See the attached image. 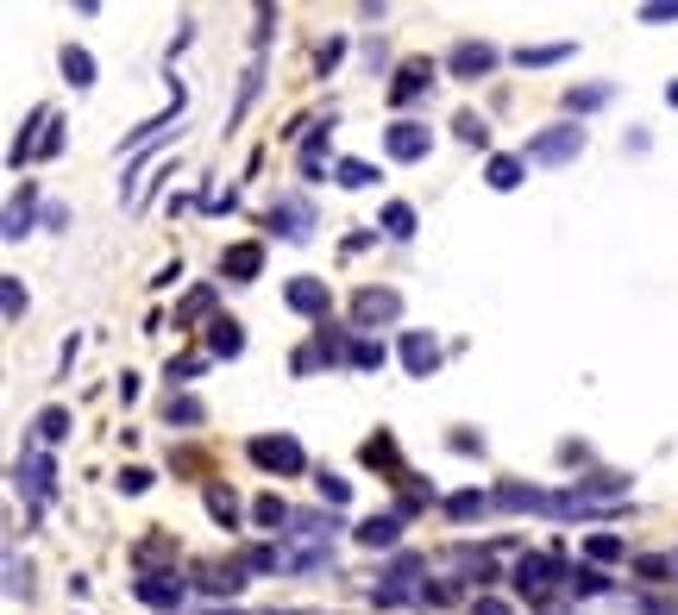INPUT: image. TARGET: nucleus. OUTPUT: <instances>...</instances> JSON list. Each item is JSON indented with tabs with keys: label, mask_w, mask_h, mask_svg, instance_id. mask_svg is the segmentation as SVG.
I'll use <instances>...</instances> for the list:
<instances>
[{
	"label": "nucleus",
	"mask_w": 678,
	"mask_h": 615,
	"mask_svg": "<svg viewBox=\"0 0 678 615\" xmlns=\"http://www.w3.org/2000/svg\"><path fill=\"white\" fill-rule=\"evenodd\" d=\"M246 459L258 465V471H271V478H301V471H308V446H301L296 434H251Z\"/></svg>",
	"instance_id": "f257e3e1"
},
{
	"label": "nucleus",
	"mask_w": 678,
	"mask_h": 615,
	"mask_svg": "<svg viewBox=\"0 0 678 615\" xmlns=\"http://www.w3.org/2000/svg\"><path fill=\"white\" fill-rule=\"evenodd\" d=\"M402 321V289L390 282H365L352 296V334H377V327H396Z\"/></svg>",
	"instance_id": "f03ea898"
},
{
	"label": "nucleus",
	"mask_w": 678,
	"mask_h": 615,
	"mask_svg": "<svg viewBox=\"0 0 678 615\" xmlns=\"http://www.w3.org/2000/svg\"><path fill=\"white\" fill-rule=\"evenodd\" d=\"M584 138H591V132L572 126V120H566V126H540L522 145V157H527V164H540V170H559V164H572V157L584 152Z\"/></svg>",
	"instance_id": "7ed1b4c3"
},
{
	"label": "nucleus",
	"mask_w": 678,
	"mask_h": 615,
	"mask_svg": "<svg viewBox=\"0 0 678 615\" xmlns=\"http://www.w3.org/2000/svg\"><path fill=\"white\" fill-rule=\"evenodd\" d=\"M352 352H358L352 327H321L314 346H301L289 364H296V377H314V371H326V364H352Z\"/></svg>",
	"instance_id": "20e7f679"
},
{
	"label": "nucleus",
	"mask_w": 678,
	"mask_h": 615,
	"mask_svg": "<svg viewBox=\"0 0 678 615\" xmlns=\"http://www.w3.org/2000/svg\"><path fill=\"white\" fill-rule=\"evenodd\" d=\"M559 571H566V559H559V553H522V559H515V578H509V584H515V596L540 603V596H547V590L559 584Z\"/></svg>",
	"instance_id": "39448f33"
},
{
	"label": "nucleus",
	"mask_w": 678,
	"mask_h": 615,
	"mask_svg": "<svg viewBox=\"0 0 678 615\" xmlns=\"http://www.w3.org/2000/svg\"><path fill=\"white\" fill-rule=\"evenodd\" d=\"M264 227H271L276 239H289V245H308V239H314V202H308V195H283V202L264 214Z\"/></svg>",
	"instance_id": "423d86ee"
},
{
	"label": "nucleus",
	"mask_w": 678,
	"mask_h": 615,
	"mask_svg": "<svg viewBox=\"0 0 678 615\" xmlns=\"http://www.w3.org/2000/svg\"><path fill=\"white\" fill-rule=\"evenodd\" d=\"M502 63V51L497 45H484V38H459L447 51V76H459V82H484L490 70Z\"/></svg>",
	"instance_id": "0eeeda50"
},
{
	"label": "nucleus",
	"mask_w": 678,
	"mask_h": 615,
	"mask_svg": "<svg viewBox=\"0 0 678 615\" xmlns=\"http://www.w3.org/2000/svg\"><path fill=\"white\" fill-rule=\"evenodd\" d=\"M383 152L396 157V164H421L433 152V126L427 120H390L383 126Z\"/></svg>",
	"instance_id": "6e6552de"
},
{
	"label": "nucleus",
	"mask_w": 678,
	"mask_h": 615,
	"mask_svg": "<svg viewBox=\"0 0 678 615\" xmlns=\"http://www.w3.org/2000/svg\"><path fill=\"white\" fill-rule=\"evenodd\" d=\"M132 596H139L145 610H182L189 578H182V571H139V578H132Z\"/></svg>",
	"instance_id": "1a4fd4ad"
},
{
	"label": "nucleus",
	"mask_w": 678,
	"mask_h": 615,
	"mask_svg": "<svg viewBox=\"0 0 678 615\" xmlns=\"http://www.w3.org/2000/svg\"><path fill=\"white\" fill-rule=\"evenodd\" d=\"M396 359H402V371H408V377H433V371H440V359H447V346L427 334V327H408V334L396 339Z\"/></svg>",
	"instance_id": "9d476101"
},
{
	"label": "nucleus",
	"mask_w": 678,
	"mask_h": 615,
	"mask_svg": "<svg viewBox=\"0 0 678 615\" xmlns=\"http://www.w3.org/2000/svg\"><path fill=\"white\" fill-rule=\"evenodd\" d=\"M283 308L301 314V321H321L326 308H333V289H326V277H289L283 282Z\"/></svg>",
	"instance_id": "9b49d317"
},
{
	"label": "nucleus",
	"mask_w": 678,
	"mask_h": 615,
	"mask_svg": "<svg viewBox=\"0 0 678 615\" xmlns=\"http://www.w3.org/2000/svg\"><path fill=\"white\" fill-rule=\"evenodd\" d=\"M13 484H20V496H32V509H45V496L57 490V471H50V453H25V459L13 465Z\"/></svg>",
	"instance_id": "f8f14e48"
},
{
	"label": "nucleus",
	"mask_w": 678,
	"mask_h": 615,
	"mask_svg": "<svg viewBox=\"0 0 678 615\" xmlns=\"http://www.w3.org/2000/svg\"><path fill=\"white\" fill-rule=\"evenodd\" d=\"M433 76H440V70H433V57H408V63L396 70V82H390V107H408L415 95H427Z\"/></svg>",
	"instance_id": "ddd939ff"
},
{
	"label": "nucleus",
	"mask_w": 678,
	"mask_h": 615,
	"mask_svg": "<svg viewBox=\"0 0 678 615\" xmlns=\"http://www.w3.org/2000/svg\"><path fill=\"white\" fill-rule=\"evenodd\" d=\"M352 540L365 546V553H390V546H402V515L383 509V515H365L358 528H352Z\"/></svg>",
	"instance_id": "4468645a"
},
{
	"label": "nucleus",
	"mask_w": 678,
	"mask_h": 615,
	"mask_svg": "<svg viewBox=\"0 0 678 615\" xmlns=\"http://www.w3.org/2000/svg\"><path fill=\"white\" fill-rule=\"evenodd\" d=\"M559 490H540V484H497L490 490V509H534V515H552Z\"/></svg>",
	"instance_id": "2eb2a0df"
},
{
	"label": "nucleus",
	"mask_w": 678,
	"mask_h": 615,
	"mask_svg": "<svg viewBox=\"0 0 678 615\" xmlns=\"http://www.w3.org/2000/svg\"><path fill=\"white\" fill-rule=\"evenodd\" d=\"M221 270H226V282H258V277H264V245H258V239H239V245H226Z\"/></svg>",
	"instance_id": "dca6fc26"
},
{
	"label": "nucleus",
	"mask_w": 678,
	"mask_h": 615,
	"mask_svg": "<svg viewBox=\"0 0 678 615\" xmlns=\"http://www.w3.org/2000/svg\"><path fill=\"white\" fill-rule=\"evenodd\" d=\"M201 503H207V515H214V528H226V534H233V528L251 515L246 503H239V490H233V484H207V490H201Z\"/></svg>",
	"instance_id": "f3484780"
},
{
	"label": "nucleus",
	"mask_w": 678,
	"mask_h": 615,
	"mask_svg": "<svg viewBox=\"0 0 678 615\" xmlns=\"http://www.w3.org/2000/svg\"><path fill=\"white\" fill-rule=\"evenodd\" d=\"M572 490L591 503V509H597V503H628V490H634V484H628L622 471H591V478H578Z\"/></svg>",
	"instance_id": "a211bd4d"
},
{
	"label": "nucleus",
	"mask_w": 678,
	"mask_h": 615,
	"mask_svg": "<svg viewBox=\"0 0 678 615\" xmlns=\"http://www.w3.org/2000/svg\"><path fill=\"white\" fill-rule=\"evenodd\" d=\"M189 584L207 590V596H239V590H246V565H239V559H233V565H201Z\"/></svg>",
	"instance_id": "6ab92c4d"
},
{
	"label": "nucleus",
	"mask_w": 678,
	"mask_h": 615,
	"mask_svg": "<svg viewBox=\"0 0 678 615\" xmlns=\"http://www.w3.org/2000/svg\"><path fill=\"white\" fill-rule=\"evenodd\" d=\"M239 352H246V327L226 321V314H214V321H207V359H239Z\"/></svg>",
	"instance_id": "aec40b11"
},
{
	"label": "nucleus",
	"mask_w": 678,
	"mask_h": 615,
	"mask_svg": "<svg viewBox=\"0 0 678 615\" xmlns=\"http://www.w3.org/2000/svg\"><path fill=\"white\" fill-rule=\"evenodd\" d=\"M57 70H63L70 88H95V76H100L95 51H82V45H63V51H57Z\"/></svg>",
	"instance_id": "412c9836"
},
{
	"label": "nucleus",
	"mask_w": 678,
	"mask_h": 615,
	"mask_svg": "<svg viewBox=\"0 0 678 615\" xmlns=\"http://www.w3.org/2000/svg\"><path fill=\"white\" fill-rule=\"evenodd\" d=\"M522 177H527V157H509V152H497L490 164H484V182H490L497 195H515V189H522Z\"/></svg>",
	"instance_id": "4be33fe9"
},
{
	"label": "nucleus",
	"mask_w": 678,
	"mask_h": 615,
	"mask_svg": "<svg viewBox=\"0 0 678 615\" xmlns=\"http://www.w3.org/2000/svg\"><path fill=\"white\" fill-rule=\"evenodd\" d=\"M214 302H221V289L214 282H195L182 302H176V327H195V321H214Z\"/></svg>",
	"instance_id": "5701e85b"
},
{
	"label": "nucleus",
	"mask_w": 678,
	"mask_h": 615,
	"mask_svg": "<svg viewBox=\"0 0 678 615\" xmlns=\"http://www.w3.org/2000/svg\"><path fill=\"white\" fill-rule=\"evenodd\" d=\"M251 521H258L264 534H289V521H296V509H289V503H283L276 490H264V496L251 503Z\"/></svg>",
	"instance_id": "b1692460"
},
{
	"label": "nucleus",
	"mask_w": 678,
	"mask_h": 615,
	"mask_svg": "<svg viewBox=\"0 0 678 615\" xmlns=\"http://www.w3.org/2000/svg\"><path fill=\"white\" fill-rule=\"evenodd\" d=\"M377 232H383V239H396V245H408V239H415V207H408V202H383Z\"/></svg>",
	"instance_id": "393cba45"
},
{
	"label": "nucleus",
	"mask_w": 678,
	"mask_h": 615,
	"mask_svg": "<svg viewBox=\"0 0 678 615\" xmlns=\"http://www.w3.org/2000/svg\"><path fill=\"white\" fill-rule=\"evenodd\" d=\"M32 220H38V189H20V195H13V207H7V239H25V232H32Z\"/></svg>",
	"instance_id": "a878e982"
},
{
	"label": "nucleus",
	"mask_w": 678,
	"mask_h": 615,
	"mask_svg": "<svg viewBox=\"0 0 678 615\" xmlns=\"http://www.w3.org/2000/svg\"><path fill=\"white\" fill-rule=\"evenodd\" d=\"M164 421H170V427H182V434H195L201 421H207V409H201V396L176 389V396H170V409H164Z\"/></svg>",
	"instance_id": "bb28decb"
},
{
	"label": "nucleus",
	"mask_w": 678,
	"mask_h": 615,
	"mask_svg": "<svg viewBox=\"0 0 678 615\" xmlns=\"http://www.w3.org/2000/svg\"><path fill=\"white\" fill-rule=\"evenodd\" d=\"M452 565L465 571V584H490V578H497V559L477 553V546H452Z\"/></svg>",
	"instance_id": "cd10ccee"
},
{
	"label": "nucleus",
	"mask_w": 678,
	"mask_h": 615,
	"mask_svg": "<svg viewBox=\"0 0 678 615\" xmlns=\"http://www.w3.org/2000/svg\"><path fill=\"white\" fill-rule=\"evenodd\" d=\"M396 484H402V490H396V515H402V521H408V515H421L427 503H433V490H427L421 478H415V471H402Z\"/></svg>",
	"instance_id": "c85d7f7f"
},
{
	"label": "nucleus",
	"mask_w": 678,
	"mask_h": 615,
	"mask_svg": "<svg viewBox=\"0 0 678 615\" xmlns=\"http://www.w3.org/2000/svg\"><path fill=\"white\" fill-rule=\"evenodd\" d=\"M50 120H57L50 107H32V120H25V132L13 138V164H25V157H38V138H45L38 126H50Z\"/></svg>",
	"instance_id": "c756f323"
},
{
	"label": "nucleus",
	"mask_w": 678,
	"mask_h": 615,
	"mask_svg": "<svg viewBox=\"0 0 678 615\" xmlns=\"http://www.w3.org/2000/svg\"><path fill=\"white\" fill-rule=\"evenodd\" d=\"M440 509H447V521H477V515L490 509V496H484V490H452Z\"/></svg>",
	"instance_id": "7c9ffc66"
},
{
	"label": "nucleus",
	"mask_w": 678,
	"mask_h": 615,
	"mask_svg": "<svg viewBox=\"0 0 678 615\" xmlns=\"http://www.w3.org/2000/svg\"><path fill=\"white\" fill-rule=\"evenodd\" d=\"M32 427H38V439H45V446H57V439L70 434V409H63V402H45V409L32 414Z\"/></svg>",
	"instance_id": "2f4dec72"
},
{
	"label": "nucleus",
	"mask_w": 678,
	"mask_h": 615,
	"mask_svg": "<svg viewBox=\"0 0 678 615\" xmlns=\"http://www.w3.org/2000/svg\"><path fill=\"white\" fill-rule=\"evenodd\" d=\"M333 182H340V189H371L377 170L365 164V157H340V164H333Z\"/></svg>",
	"instance_id": "473e14b6"
},
{
	"label": "nucleus",
	"mask_w": 678,
	"mask_h": 615,
	"mask_svg": "<svg viewBox=\"0 0 678 615\" xmlns=\"http://www.w3.org/2000/svg\"><path fill=\"white\" fill-rule=\"evenodd\" d=\"M572 57V45H527V51H515V63L522 70H552V63H566Z\"/></svg>",
	"instance_id": "72a5a7b5"
},
{
	"label": "nucleus",
	"mask_w": 678,
	"mask_h": 615,
	"mask_svg": "<svg viewBox=\"0 0 678 615\" xmlns=\"http://www.w3.org/2000/svg\"><path fill=\"white\" fill-rule=\"evenodd\" d=\"M634 578H647V584H673L678 565L666 559V553H641V559H634Z\"/></svg>",
	"instance_id": "f704fd0d"
},
{
	"label": "nucleus",
	"mask_w": 678,
	"mask_h": 615,
	"mask_svg": "<svg viewBox=\"0 0 678 615\" xmlns=\"http://www.w3.org/2000/svg\"><path fill=\"white\" fill-rule=\"evenodd\" d=\"M609 101V82H591V88H566V113H597Z\"/></svg>",
	"instance_id": "c9c22d12"
},
{
	"label": "nucleus",
	"mask_w": 678,
	"mask_h": 615,
	"mask_svg": "<svg viewBox=\"0 0 678 615\" xmlns=\"http://www.w3.org/2000/svg\"><path fill=\"white\" fill-rule=\"evenodd\" d=\"M622 553H628L622 534H591V540H584V559H591V565H616Z\"/></svg>",
	"instance_id": "e433bc0d"
},
{
	"label": "nucleus",
	"mask_w": 678,
	"mask_h": 615,
	"mask_svg": "<svg viewBox=\"0 0 678 615\" xmlns=\"http://www.w3.org/2000/svg\"><path fill=\"white\" fill-rule=\"evenodd\" d=\"M314 490H321V503H333V515L352 503V484H346V478H333V471H321V478H314Z\"/></svg>",
	"instance_id": "4c0bfd02"
},
{
	"label": "nucleus",
	"mask_w": 678,
	"mask_h": 615,
	"mask_svg": "<svg viewBox=\"0 0 678 615\" xmlns=\"http://www.w3.org/2000/svg\"><path fill=\"white\" fill-rule=\"evenodd\" d=\"M201 364H207V352H195V359H170V364H164V377H170L176 389H189L201 377Z\"/></svg>",
	"instance_id": "58836bf2"
},
{
	"label": "nucleus",
	"mask_w": 678,
	"mask_h": 615,
	"mask_svg": "<svg viewBox=\"0 0 678 615\" xmlns=\"http://www.w3.org/2000/svg\"><path fill=\"white\" fill-rule=\"evenodd\" d=\"M383 359H390V346H383V339H358V352H352V371H383Z\"/></svg>",
	"instance_id": "ea45409f"
},
{
	"label": "nucleus",
	"mask_w": 678,
	"mask_h": 615,
	"mask_svg": "<svg viewBox=\"0 0 678 615\" xmlns=\"http://www.w3.org/2000/svg\"><path fill=\"white\" fill-rule=\"evenodd\" d=\"M0 308H7V321H20V314H25V282L13 277V270L0 277Z\"/></svg>",
	"instance_id": "a19ab883"
},
{
	"label": "nucleus",
	"mask_w": 678,
	"mask_h": 615,
	"mask_svg": "<svg viewBox=\"0 0 678 615\" xmlns=\"http://www.w3.org/2000/svg\"><path fill=\"white\" fill-rule=\"evenodd\" d=\"M358 459H365V465H396V439H390V434H371L365 446H358Z\"/></svg>",
	"instance_id": "79ce46f5"
},
{
	"label": "nucleus",
	"mask_w": 678,
	"mask_h": 615,
	"mask_svg": "<svg viewBox=\"0 0 678 615\" xmlns=\"http://www.w3.org/2000/svg\"><path fill=\"white\" fill-rule=\"evenodd\" d=\"M634 20H641V26H673L678 0H647V7H634Z\"/></svg>",
	"instance_id": "37998d69"
},
{
	"label": "nucleus",
	"mask_w": 678,
	"mask_h": 615,
	"mask_svg": "<svg viewBox=\"0 0 678 615\" xmlns=\"http://www.w3.org/2000/svg\"><path fill=\"white\" fill-rule=\"evenodd\" d=\"M572 590H578V596H603V590H609L603 565H578V571H572Z\"/></svg>",
	"instance_id": "c03bdc74"
},
{
	"label": "nucleus",
	"mask_w": 678,
	"mask_h": 615,
	"mask_svg": "<svg viewBox=\"0 0 678 615\" xmlns=\"http://www.w3.org/2000/svg\"><path fill=\"white\" fill-rule=\"evenodd\" d=\"M415 596H421L427 610H452V603H459V584H452V578H440V584H421Z\"/></svg>",
	"instance_id": "a18cd8bd"
},
{
	"label": "nucleus",
	"mask_w": 678,
	"mask_h": 615,
	"mask_svg": "<svg viewBox=\"0 0 678 615\" xmlns=\"http://www.w3.org/2000/svg\"><path fill=\"white\" fill-rule=\"evenodd\" d=\"M239 565H246V571H283V553H276V546H246Z\"/></svg>",
	"instance_id": "49530a36"
},
{
	"label": "nucleus",
	"mask_w": 678,
	"mask_h": 615,
	"mask_svg": "<svg viewBox=\"0 0 678 615\" xmlns=\"http://www.w3.org/2000/svg\"><path fill=\"white\" fill-rule=\"evenodd\" d=\"M340 63H346V38H326L321 51H314V76H333Z\"/></svg>",
	"instance_id": "de8ad7c7"
},
{
	"label": "nucleus",
	"mask_w": 678,
	"mask_h": 615,
	"mask_svg": "<svg viewBox=\"0 0 678 615\" xmlns=\"http://www.w3.org/2000/svg\"><path fill=\"white\" fill-rule=\"evenodd\" d=\"M63 145H70V132H63V120H50L45 138H38V164H45V157H63Z\"/></svg>",
	"instance_id": "09e8293b"
},
{
	"label": "nucleus",
	"mask_w": 678,
	"mask_h": 615,
	"mask_svg": "<svg viewBox=\"0 0 678 615\" xmlns=\"http://www.w3.org/2000/svg\"><path fill=\"white\" fill-rule=\"evenodd\" d=\"M151 484H157V478H151L145 465H126V471H120V490H126V496H145Z\"/></svg>",
	"instance_id": "8fccbe9b"
},
{
	"label": "nucleus",
	"mask_w": 678,
	"mask_h": 615,
	"mask_svg": "<svg viewBox=\"0 0 678 615\" xmlns=\"http://www.w3.org/2000/svg\"><path fill=\"white\" fill-rule=\"evenodd\" d=\"M452 132H459L465 145H484V138H490V126H484L477 113H459V120H452Z\"/></svg>",
	"instance_id": "3c124183"
},
{
	"label": "nucleus",
	"mask_w": 678,
	"mask_h": 615,
	"mask_svg": "<svg viewBox=\"0 0 678 615\" xmlns=\"http://www.w3.org/2000/svg\"><path fill=\"white\" fill-rule=\"evenodd\" d=\"M472 615H515V610H509L502 596H477V603H472Z\"/></svg>",
	"instance_id": "603ef678"
},
{
	"label": "nucleus",
	"mask_w": 678,
	"mask_h": 615,
	"mask_svg": "<svg viewBox=\"0 0 678 615\" xmlns=\"http://www.w3.org/2000/svg\"><path fill=\"white\" fill-rule=\"evenodd\" d=\"M157 553H170V534H151L145 546H139V553H132V559H157Z\"/></svg>",
	"instance_id": "864d4df0"
},
{
	"label": "nucleus",
	"mask_w": 678,
	"mask_h": 615,
	"mask_svg": "<svg viewBox=\"0 0 678 615\" xmlns=\"http://www.w3.org/2000/svg\"><path fill=\"white\" fill-rule=\"evenodd\" d=\"M452 453H465V459H477V453H484V439H477V434H452Z\"/></svg>",
	"instance_id": "5fc2aeb1"
},
{
	"label": "nucleus",
	"mask_w": 678,
	"mask_h": 615,
	"mask_svg": "<svg viewBox=\"0 0 678 615\" xmlns=\"http://www.w3.org/2000/svg\"><path fill=\"white\" fill-rule=\"evenodd\" d=\"M7 590H13V596H25V565L20 559H7Z\"/></svg>",
	"instance_id": "6e6d98bb"
},
{
	"label": "nucleus",
	"mask_w": 678,
	"mask_h": 615,
	"mask_svg": "<svg viewBox=\"0 0 678 615\" xmlns=\"http://www.w3.org/2000/svg\"><path fill=\"white\" fill-rule=\"evenodd\" d=\"M641 615H673V603L666 596H641Z\"/></svg>",
	"instance_id": "4d7b16f0"
},
{
	"label": "nucleus",
	"mask_w": 678,
	"mask_h": 615,
	"mask_svg": "<svg viewBox=\"0 0 678 615\" xmlns=\"http://www.w3.org/2000/svg\"><path fill=\"white\" fill-rule=\"evenodd\" d=\"M666 107H678V76H673V82H666Z\"/></svg>",
	"instance_id": "13d9d810"
},
{
	"label": "nucleus",
	"mask_w": 678,
	"mask_h": 615,
	"mask_svg": "<svg viewBox=\"0 0 678 615\" xmlns=\"http://www.w3.org/2000/svg\"><path fill=\"white\" fill-rule=\"evenodd\" d=\"M271 615H321V610H271Z\"/></svg>",
	"instance_id": "bf43d9fd"
},
{
	"label": "nucleus",
	"mask_w": 678,
	"mask_h": 615,
	"mask_svg": "<svg viewBox=\"0 0 678 615\" xmlns=\"http://www.w3.org/2000/svg\"><path fill=\"white\" fill-rule=\"evenodd\" d=\"M207 615H246V610H207Z\"/></svg>",
	"instance_id": "052dcab7"
},
{
	"label": "nucleus",
	"mask_w": 678,
	"mask_h": 615,
	"mask_svg": "<svg viewBox=\"0 0 678 615\" xmlns=\"http://www.w3.org/2000/svg\"><path fill=\"white\" fill-rule=\"evenodd\" d=\"M673 565H678V553H673Z\"/></svg>",
	"instance_id": "680f3d73"
}]
</instances>
